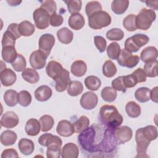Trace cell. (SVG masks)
I'll return each instance as SVG.
<instances>
[{"instance_id":"obj_1","label":"cell","mask_w":158,"mask_h":158,"mask_svg":"<svg viewBox=\"0 0 158 158\" xmlns=\"http://www.w3.org/2000/svg\"><path fill=\"white\" fill-rule=\"evenodd\" d=\"M99 118L109 129L115 130L123 122V117L112 105H104L100 108Z\"/></svg>"},{"instance_id":"obj_2","label":"cell","mask_w":158,"mask_h":158,"mask_svg":"<svg viewBox=\"0 0 158 158\" xmlns=\"http://www.w3.org/2000/svg\"><path fill=\"white\" fill-rule=\"evenodd\" d=\"M111 20L110 15L107 12L100 10L88 17V25L94 30H99L109 26Z\"/></svg>"},{"instance_id":"obj_3","label":"cell","mask_w":158,"mask_h":158,"mask_svg":"<svg viewBox=\"0 0 158 158\" xmlns=\"http://www.w3.org/2000/svg\"><path fill=\"white\" fill-rule=\"evenodd\" d=\"M156 19V14L152 9L143 8L136 16V28L142 30H148Z\"/></svg>"},{"instance_id":"obj_4","label":"cell","mask_w":158,"mask_h":158,"mask_svg":"<svg viewBox=\"0 0 158 158\" xmlns=\"http://www.w3.org/2000/svg\"><path fill=\"white\" fill-rule=\"evenodd\" d=\"M149 41V38L142 33L135 34V35L128 38L125 41V49L130 52H137L142 46L146 44Z\"/></svg>"},{"instance_id":"obj_5","label":"cell","mask_w":158,"mask_h":158,"mask_svg":"<svg viewBox=\"0 0 158 158\" xmlns=\"http://www.w3.org/2000/svg\"><path fill=\"white\" fill-rule=\"evenodd\" d=\"M35 25L37 28L43 30L47 28L50 23V15L46 10L41 7L37 8L33 13Z\"/></svg>"},{"instance_id":"obj_6","label":"cell","mask_w":158,"mask_h":158,"mask_svg":"<svg viewBox=\"0 0 158 158\" xmlns=\"http://www.w3.org/2000/svg\"><path fill=\"white\" fill-rule=\"evenodd\" d=\"M95 130L93 125L83 130L78 136V142L85 150L90 151L93 148V141L95 138Z\"/></svg>"},{"instance_id":"obj_7","label":"cell","mask_w":158,"mask_h":158,"mask_svg":"<svg viewBox=\"0 0 158 158\" xmlns=\"http://www.w3.org/2000/svg\"><path fill=\"white\" fill-rule=\"evenodd\" d=\"M135 139L136 142V151L138 154L136 157H144L151 141H148L144 136L141 128L136 130L135 133Z\"/></svg>"},{"instance_id":"obj_8","label":"cell","mask_w":158,"mask_h":158,"mask_svg":"<svg viewBox=\"0 0 158 158\" xmlns=\"http://www.w3.org/2000/svg\"><path fill=\"white\" fill-rule=\"evenodd\" d=\"M55 44L54 36L49 33H45L41 36L39 39L38 47L39 50L41 51L46 54L47 57L49 56L51 51Z\"/></svg>"},{"instance_id":"obj_9","label":"cell","mask_w":158,"mask_h":158,"mask_svg":"<svg viewBox=\"0 0 158 158\" xmlns=\"http://www.w3.org/2000/svg\"><path fill=\"white\" fill-rule=\"evenodd\" d=\"M47 56L40 50L33 51L30 56L29 61L30 65L34 69H42L44 67L46 63Z\"/></svg>"},{"instance_id":"obj_10","label":"cell","mask_w":158,"mask_h":158,"mask_svg":"<svg viewBox=\"0 0 158 158\" xmlns=\"http://www.w3.org/2000/svg\"><path fill=\"white\" fill-rule=\"evenodd\" d=\"M98 102L97 95L92 91H87L83 94L80 100L81 106L86 110H92L95 108Z\"/></svg>"},{"instance_id":"obj_11","label":"cell","mask_w":158,"mask_h":158,"mask_svg":"<svg viewBox=\"0 0 158 158\" xmlns=\"http://www.w3.org/2000/svg\"><path fill=\"white\" fill-rule=\"evenodd\" d=\"M133 136V131L128 126L117 127L114 130V136L119 144H123L130 141Z\"/></svg>"},{"instance_id":"obj_12","label":"cell","mask_w":158,"mask_h":158,"mask_svg":"<svg viewBox=\"0 0 158 158\" xmlns=\"http://www.w3.org/2000/svg\"><path fill=\"white\" fill-rule=\"evenodd\" d=\"M19 122L18 115L12 111H8L4 113L1 118V125L6 128L15 127Z\"/></svg>"},{"instance_id":"obj_13","label":"cell","mask_w":158,"mask_h":158,"mask_svg":"<svg viewBox=\"0 0 158 158\" xmlns=\"http://www.w3.org/2000/svg\"><path fill=\"white\" fill-rule=\"evenodd\" d=\"M56 131L60 136L63 137L70 136L75 132L73 124L67 120H62L59 122Z\"/></svg>"},{"instance_id":"obj_14","label":"cell","mask_w":158,"mask_h":158,"mask_svg":"<svg viewBox=\"0 0 158 158\" xmlns=\"http://www.w3.org/2000/svg\"><path fill=\"white\" fill-rule=\"evenodd\" d=\"M56 82L55 88L56 90L58 92H63L67 89L69 84L70 83V73L69 72L64 69L60 75L54 80Z\"/></svg>"},{"instance_id":"obj_15","label":"cell","mask_w":158,"mask_h":158,"mask_svg":"<svg viewBox=\"0 0 158 158\" xmlns=\"http://www.w3.org/2000/svg\"><path fill=\"white\" fill-rule=\"evenodd\" d=\"M63 70L64 68L62 65L55 60L49 61L46 67V72L48 76L54 80H56L60 75Z\"/></svg>"},{"instance_id":"obj_16","label":"cell","mask_w":158,"mask_h":158,"mask_svg":"<svg viewBox=\"0 0 158 158\" xmlns=\"http://www.w3.org/2000/svg\"><path fill=\"white\" fill-rule=\"evenodd\" d=\"M0 79L1 84L4 86H12L17 80L15 73L10 69H6L1 72Z\"/></svg>"},{"instance_id":"obj_17","label":"cell","mask_w":158,"mask_h":158,"mask_svg":"<svg viewBox=\"0 0 158 158\" xmlns=\"http://www.w3.org/2000/svg\"><path fill=\"white\" fill-rule=\"evenodd\" d=\"M79 154V149L77 144L73 143H68L65 144L61 152V157L62 158H77Z\"/></svg>"},{"instance_id":"obj_18","label":"cell","mask_w":158,"mask_h":158,"mask_svg":"<svg viewBox=\"0 0 158 158\" xmlns=\"http://www.w3.org/2000/svg\"><path fill=\"white\" fill-rule=\"evenodd\" d=\"M85 23V19L80 13L72 14L68 20V24L69 27L75 30H79L81 29L84 27Z\"/></svg>"},{"instance_id":"obj_19","label":"cell","mask_w":158,"mask_h":158,"mask_svg":"<svg viewBox=\"0 0 158 158\" xmlns=\"http://www.w3.org/2000/svg\"><path fill=\"white\" fill-rule=\"evenodd\" d=\"M51 88L48 85H41L35 91V96L36 100L40 102L48 101L52 96Z\"/></svg>"},{"instance_id":"obj_20","label":"cell","mask_w":158,"mask_h":158,"mask_svg":"<svg viewBox=\"0 0 158 158\" xmlns=\"http://www.w3.org/2000/svg\"><path fill=\"white\" fill-rule=\"evenodd\" d=\"M25 130L28 136H35L38 135L41 130L40 122L36 118H30L26 122Z\"/></svg>"},{"instance_id":"obj_21","label":"cell","mask_w":158,"mask_h":158,"mask_svg":"<svg viewBox=\"0 0 158 158\" xmlns=\"http://www.w3.org/2000/svg\"><path fill=\"white\" fill-rule=\"evenodd\" d=\"M157 50L154 46H148L145 48L140 54V59L145 63L157 59Z\"/></svg>"},{"instance_id":"obj_22","label":"cell","mask_w":158,"mask_h":158,"mask_svg":"<svg viewBox=\"0 0 158 158\" xmlns=\"http://www.w3.org/2000/svg\"><path fill=\"white\" fill-rule=\"evenodd\" d=\"M38 141L41 146L45 147H48L53 143H57L60 144H62V139L59 136L53 135L51 133H44L42 135L38 138Z\"/></svg>"},{"instance_id":"obj_23","label":"cell","mask_w":158,"mask_h":158,"mask_svg":"<svg viewBox=\"0 0 158 158\" xmlns=\"http://www.w3.org/2000/svg\"><path fill=\"white\" fill-rule=\"evenodd\" d=\"M18 147L20 152L25 156L31 154L35 149L33 142L27 138L21 139L18 143Z\"/></svg>"},{"instance_id":"obj_24","label":"cell","mask_w":158,"mask_h":158,"mask_svg":"<svg viewBox=\"0 0 158 158\" xmlns=\"http://www.w3.org/2000/svg\"><path fill=\"white\" fill-rule=\"evenodd\" d=\"M87 66L86 63L81 60H78L73 62L71 65L72 73L77 77H83L86 72Z\"/></svg>"},{"instance_id":"obj_25","label":"cell","mask_w":158,"mask_h":158,"mask_svg":"<svg viewBox=\"0 0 158 158\" xmlns=\"http://www.w3.org/2000/svg\"><path fill=\"white\" fill-rule=\"evenodd\" d=\"M57 36L61 43L68 44L72 41L73 33L68 28L63 27L57 31Z\"/></svg>"},{"instance_id":"obj_26","label":"cell","mask_w":158,"mask_h":158,"mask_svg":"<svg viewBox=\"0 0 158 158\" xmlns=\"http://www.w3.org/2000/svg\"><path fill=\"white\" fill-rule=\"evenodd\" d=\"M17 139V134L14 131L9 130L4 131L0 136L1 144L6 146L13 145L16 142Z\"/></svg>"},{"instance_id":"obj_27","label":"cell","mask_w":158,"mask_h":158,"mask_svg":"<svg viewBox=\"0 0 158 158\" xmlns=\"http://www.w3.org/2000/svg\"><path fill=\"white\" fill-rule=\"evenodd\" d=\"M129 6V1L128 0H114L112 2V10L117 15L124 14Z\"/></svg>"},{"instance_id":"obj_28","label":"cell","mask_w":158,"mask_h":158,"mask_svg":"<svg viewBox=\"0 0 158 158\" xmlns=\"http://www.w3.org/2000/svg\"><path fill=\"white\" fill-rule=\"evenodd\" d=\"M17 51L14 46H5L2 48L1 55L3 60L7 63H12L17 56Z\"/></svg>"},{"instance_id":"obj_29","label":"cell","mask_w":158,"mask_h":158,"mask_svg":"<svg viewBox=\"0 0 158 158\" xmlns=\"http://www.w3.org/2000/svg\"><path fill=\"white\" fill-rule=\"evenodd\" d=\"M35 31L34 25L28 20H24L19 24V31L21 36H29Z\"/></svg>"},{"instance_id":"obj_30","label":"cell","mask_w":158,"mask_h":158,"mask_svg":"<svg viewBox=\"0 0 158 158\" xmlns=\"http://www.w3.org/2000/svg\"><path fill=\"white\" fill-rule=\"evenodd\" d=\"M22 78L28 83L34 84L37 83L40 80V75L38 73L33 69L27 68L22 73Z\"/></svg>"},{"instance_id":"obj_31","label":"cell","mask_w":158,"mask_h":158,"mask_svg":"<svg viewBox=\"0 0 158 158\" xmlns=\"http://www.w3.org/2000/svg\"><path fill=\"white\" fill-rule=\"evenodd\" d=\"M83 90V85L81 82L77 80L71 81L69 84L67 91L71 96H77L80 94Z\"/></svg>"},{"instance_id":"obj_32","label":"cell","mask_w":158,"mask_h":158,"mask_svg":"<svg viewBox=\"0 0 158 158\" xmlns=\"http://www.w3.org/2000/svg\"><path fill=\"white\" fill-rule=\"evenodd\" d=\"M5 104L9 107H14L18 102V93L14 89H8L4 94Z\"/></svg>"},{"instance_id":"obj_33","label":"cell","mask_w":158,"mask_h":158,"mask_svg":"<svg viewBox=\"0 0 158 158\" xmlns=\"http://www.w3.org/2000/svg\"><path fill=\"white\" fill-rule=\"evenodd\" d=\"M125 110L127 115L131 118L138 117L141 114V107L136 102L129 101L125 106Z\"/></svg>"},{"instance_id":"obj_34","label":"cell","mask_w":158,"mask_h":158,"mask_svg":"<svg viewBox=\"0 0 158 158\" xmlns=\"http://www.w3.org/2000/svg\"><path fill=\"white\" fill-rule=\"evenodd\" d=\"M151 89L146 87L138 88L135 93V99L140 102H146L150 100Z\"/></svg>"},{"instance_id":"obj_35","label":"cell","mask_w":158,"mask_h":158,"mask_svg":"<svg viewBox=\"0 0 158 158\" xmlns=\"http://www.w3.org/2000/svg\"><path fill=\"white\" fill-rule=\"evenodd\" d=\"M117 91L110 86L104 88L101 92V96L103 100L108 102L114 101L117 98Z\"/></svg>"},{"instance_id":"obj_36","label":"cell","mask_w":158,"mask_h":158,"mask_svg":"<svg viewBox=\"0 0 158 158\" xmlns=\"http://www.w3.org/2000/svg\"><path fill=\"white\" fill-rule=\"evenodd\" d=\"M85 84L88 89L91 91H96L100 88L101 81L98 77L94 75H90L85 78Z\"/></svg>"},{"instance_id":"obj_37","label":"cell","mask_w":158,"mask_h":158,"mask_svg":"<svg viewBox=\"0 0 158 158\" xmlns=\"http://www.w3.org/2000/svg\"><path fill=\"white\" fill-rule=\"evenodd\" d=\"M39 122L41 125V130L43 132H46L51 130L54 123V118L49 115H44L41 116Z\"/></svg>"},{"instance_id":"obj_38","label":"cell","mask_w":158,"mask_h":158,"mask_svg":"<svg viewBox=\"0 0 158 158\" xmlns=\"http://www.w3.org/2000/svg\"><path fill=\"white\" fill-rule=\"evenodd\" d=\"M157 60L156 59L144 64L143 70L146 73V77H156L157 76Z\"/></svg>"},{"instance_id":"obj_39","label":"cell","mask_w":158,"mask_h":158,"mask_svg":"<svg viewBox=\"0 0 158 158\" xmlns=\"http://www.w3.org/2000/svg\"><path fill=\"white\" fill-rule=\"evenodd\" d=\"M89 125V118L85 116L82 115L74 123V128L76 133H80L83 130L86 129Z\"/></svg>"},{"instance_id":"obj_40","label":"cell","mask_w":158,"mask_h":158,"mask_svg":"<svg viewBox=\"0 0 158 158\" xmlns=\"http://www.w3.org/2000/svg\"><path fill=\"white\" fill-rule=\"evenodd\" d=\"M117 73L115 65L110 60H106L102 65V73L108 78L114 77Z\"/></svg>"},{"instance_id":"obj_41","label":"cell","mask_w":158,"mask_h":158,"mask_svg":"<svg viewBox=\"0 0 158 158\" xmlns=\"http://www.w3.org/2000/svg\"><path fill=\"white\" fill-rule=\"evenodd\" d=\"M142 128L144 136L149 141L156 139L157 138V129L153 125H148Z\"/></svg>"},{"instance_id":"obj_42","label":"cell","mask_w":158,"mask_h":158,"mask_svg":"<svg viewBox=\"0 0 158 158\" xmlns=\"http://www.w3.org/2000/svg\"><path fill=\"white\" fill-rule=\"evenodd\" d=\"M121 49L120 45L117 42L110 43L107 48V54L110 59H117L120 54Z\"/></svg>"},{"instance_id":"obj_43","label":"cell","mask_w":158,"mask_h":158,"mask_svg":"<svg viewBox=\"0 0 158 158\" xmlns=\"http://www.w3.org/2000/svg\"><path fill=\"white\" fill-rule=\"evenodd\" d=\"M62 144L53 143L48 146L46 151L48 158H59L60 156V148Z\"/></svg>"},{"instance_id":"obj_44","label":"cell","mask_w":158,"mask_h":158,"mask_svg":"<svg viewBox=\"0 0 158 158\" xmlns=\"http://www.w3.org/2000/svg\"><path fill=\"white\" fill-rule=\"evenodd\" d=\"M106 37L110 41H120L124 37V33L120 28H114L107 31Z\"/></svg>"},{"instance_id":"obj_45","label":"cell","mask_w":158,"mask_h":158,"mask_svg":"<svg viewBox=\"0 0 158 158\" xmlns=\"http://www.w3.org/2000/svg\"><path fill=\"white\" fill-rule=\"evenodd\" d=\"M123 26L129 31H134L137 28L136 27V15L130 14L127 15L123 20Z\"/></svg>"},{"instance_id":"obj_46","label":"cell","mask_w":158,"mask_h":158,"mask_svg":"<svg viewBox=\"0 0 158 158\" xmlns=\"http://www.w3.org/2000/svg\"><path fill=\"white\" fill-rule=\"evenodd\" d=\"M13 69L18 72L23 71L26 69V60L25 57L20 54H18L15 59L11 63Z\"/></svg>"},{"instance_id":"obj_47","label":"cell","mask_w":158,"mask_h":158,"mask_svg":"<svg viewBox=\"0 0 158 158\" xmlns=\"http://www.w3.org/2000/svg\"><path fill=\"white\" fill-rule=\"evenodd\" d=\"M18 102L23 107L28 106L31 102V96L26 90H22L18 93Z\"/></svg>"},{"instance_id":"obj_48","label":"cell","mask_w":158,"mask_h":158,"mask_svg":"<svg viewBox=\"0 0 158 158\" xmlns=\"http://www.w3.org/2000/svg\"><path fill=\"white\" fill-rule=\"evenodd\" d=\"M64 2L67 4L68 10L71 14L78 13L81 9L82 2L80 0L65 1Z\"/></svg>"},{"instance_id":"obj_49","label":"cell","mask_w":158,"mask_h":158,"mask_svg":"<svg viewBox=\"0 0 158 158\" xmlns=\"http://www.w3.org/2000/svg\"><path fill=\"white\" fill-rule=\"evenodd\" d=\"M15 36L9 30H6V31L4 32L1 44H2V48L5 46H14L15 47V40H16Z\"/></svg>"},{"instance_id":"obj_50","label":"cell","mask_w":158,"mask_h":158,"mask_svg":"<svg viewBox=\"0 0 158 158\" xmlns=\"http://www.w3.org/2000/svg\"><path fill=\"white\" fill-rule=\"evenodd\" d=\"M102 10V6L98 1H89L88 2L85 7V12L88 17L90 16L93 13Z\"/></svg>"},{"instance_id":"obj_51","label":"cell","mask_w":158,"mask_h":158,"mask_svg":"<svg viewBox=\"0 0 158 158\" xmlns=\"http://www.w3.org/2000/svg\"><path fill=\"white\" fill-rule=\"evenodd\" d=\"M40 7L46 10L50 16L56 12V3L54 1L52 0H47L43 1L41 4Z\"/></svg>"},{"instance_id":"obj_52","label":"cell","mask_w":158,"mask_h":158,"mask_svg":"<svg viewBox=\"0 0 158 158\" xmlns=\"http://www.w3.org/2000/svg\"><path fill=\"white\" fill-rule=\"evenodd\" d=\"M94 44L100 52H103L106 49L107 42L105 38L101 36H95L94 37Z\"/></svg>"},{"instance_id":"obj_53","label":"cell","mask_w":158,"mask_h":158,"mask_svg":"<svg viewBox=\"0 0 158 158\" xmlns=\"http://www.w3.org/2000/svg\"><path fill=\"white\" fill-rule=\"evenodd\" d=\"M111 85L112 87L116 91L125 92L127 90V88L123 84V76H120L115 78L114 80H112Z\"/></svg>"},{"instance_id":"obj_54","label":"cell","mask_w":158,"mask_h":158,"mask_svg":"<svg viewBox=\"0 0 158 158\" xmlns=\"http://www.w3.org/2000/svg\"><path fill=\"white\" fill-rule=\"evenodd\" d=\"M131 75L136 80L137 83L145 82L146 81V75L144 70L141 68H138L136 69Z\"/></svg>"},{"instance_id":"obj_55","label":"cell","mask_w":158,"mask_h":158,"mask_svg":"<svg viewBox=\"0 0 158 158\" xmlns=\"http://www.w3.org/2000/svg\"><path fill=\"white\" fill-rule=\"evenodd\" d=\"M131 54V52H130L129 51H127L125 49H121L120 54L118 57V58L117 59V62L118 63V64L122 66V67H125V62L128 59V57Z\"/></svg>"},{"instance_id":"obj_56","label":"cell","mask_w":158,"mask_h":158,"mask_svg":"<svg viewBox=\"0 0 158 158\" xmlns=\"http://www.w3.org/2000/svg\"><path fill=\"white\" fill-rule=\"evenodd\" d=\"M64 18L60 14L56 12L50 16V25L52 27H58L62 24Z\"/></svg>"},{"instance_id":"obj_57","label":"cell","mask_w":158,"mask_h":158,"mask_svg":"<svg viewBox=\"0 0 158 158\" xmlns=\"http://www.w3.org/2000/svg\"><path fill=\"white\" fill-rule=\"evenodd\" d=\"M123 81L126 88H133L138 83L136 80L131 74L123 76Z\"/></svg>"},{"instance_id":"obj_58","label":"cell","mask_w":158,"mask_h":158,"mask_svg":"<svg viewBox=\"0 0 158 158\" xmlns=\"http://www.w3.org/2000/svg\"><path fill=\"white\" fill-rule=\"evenodd\" d=\"M139 57L136 55H132V54L128 57L126 62L125 66L128 69H131L135 67L139 62Z\"/></svg>"},{"instance_id":"obj_59","label":"cell","mask_w":158,"mask_h":158,"mask_svg":"<svg viewBox=\"0 0 158 158\" xmlns=\"http://www.w3.org/2000/svg\"><path fill=\"white\" fill-rule=\"evenodd\" d=\"M1 158H9V157H18L19 155L16 150L14 149H6L4 150L1 154Z\"/></svg>"},{"instance_id":"obj_60","label":"cell","mask_w":158,"mask_h":158,"mask_svg":"<svg viewBox=\"0 0 158 158\" xmlns=\"http://www.w3.org/2000/svg\"><path fill=\"white\" fill-rule=\"evenodd\" d=\"M7 30L10 31L15 36L16 39H18L21 36V35L19 31V24L16 23H12L10 24L8 26Z\"/></svg>"},{"instance_id":"obj_61","label":"cell","mask_w":158,"mask_h":158,"mask_svg":"<svg viewBox=\"0 0 158 158\" xmlns=\"http://www.w3.org/2000/svg\"><path fill=\"white\" fill-rule=\"evenodd\" d=\"M157 86L154 87L152 90H151L150 99L154 102L157 103Z\"/></svg>"},{"instance_id":"obj_62","label":"cell","mask_w":158,"mask_h":158,"mask_svg":"<svg viewBox=\"0 0 158 158\" xmlns=\"http://www.w3.org/2000/svg\"><path fill=\"white\" fill-rule=\"evenodd\" d=\"M146 6L149 7H151V9L154 10H157V6H158V1H144Z\"/></svg>"},{"instance_id":"obj_63","label":"cell","mask_w":158,"mask_h":158,"mask_svg":"<svg viewBox=\"0 0 158 158\" xmlns=\"http://www.w3.org/2000/svg\"><path fill=\"white\" fill-rule=\"evenodd\" d=\"M7 2L10 6H18L19 4H20L22 2V1L12 0V1H7Z\"/></svg>"}]
</instances>
